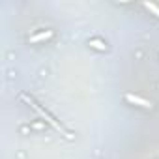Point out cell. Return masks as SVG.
<instances>
[{"instance_id":"3957f363","label":"cell","mask_w":159,"mask_h":159,"mask_svg":"<svg viewBox=\"0 0 159 159\" xmlns=\"http://www.w3.org/2000/svg\"><path fill=\"white\" fill-rule=\"evenodd\" d=\"M54 36V32L52 30H43V32H38V34H34V36H30V43H39V41H47V39H51Z\"/></svg>"},{"instance_id":"7a4b0ae2","label":"cell","mask_w":159,"mask_h":159,"mask_svg":"<svg viewBox=\"0 0 159 159\" xmlns=\"http://www.w3.org/2000/svg\"><path fill=\"white\" fill-rule=\"evenodd\" d=\"M124 99H125L129 105H135V107H142V109H152V107H153L152 101H148V99H144V98H140V96H135V94H125Z\"/></svg>"},{"instance_id":"5b68a950","label":"cell","mask_w":159,"mask_h":159,"mask_svg":"<svg viewBox=\"0 0 159 159\" xmlns=\"http://www.w3.org/2000/svg\"><path fill=\"white\" fill-rule=\"evenodd\" d=\"M144 8H146L148 11H152L155 17H159V6H157V4H153V2H144Z\"/></svg>"},{"instance_id":"277c9868","label":"cell","mask_w":159,"mask_h":159,"mask_svg":"<svg viewBox=\"0 0 159 159\" xmlns=\"http://www.w3.org/2000/svg\"><path fill=\"white\" fill-rule=\"evenodd\" d=\"M88 45L92 47V49H98V51H109V45L103 41V39H99V38H92V39H88Z\"/></svg>"},{"instance_id":"6da1fadb","label":"cell","mask_w":159,"mask_h":159,"mask_svg":"<svg viewBox=\"0 0 159 159\" xmlns=\"http://www.w3.org/2000/svg\"><path fill=\"white\" fill-rule=\"evenodd\" d=\"M21 98H23V99H25V101H26V103H28V105H30V107H32V109H34V111H36V112H38V114H39V116L49 124V125H51V127H52V129H56V131H58V133H62L64 137H71V135H69V131H67V129H66V127H64V125H62V124H60V122H58V120L49 112V111H47V109H43V107L34 99V98H30L28 94H23Z\"/></svg>"}]
</instances>
